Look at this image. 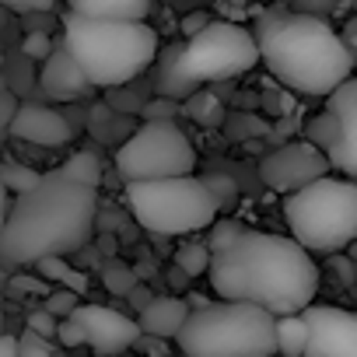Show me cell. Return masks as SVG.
<instances>
[{
	"label": "cell",
	"instance_id": "cell-39",
	"mask_svg": "<svg viewBox=\"0 0 357 357\" xmlns=\"http://www.w3.org/2000/svg\"><path fill=\"white\" fill-rule=\"evenodd\" d=\"M8 197H11V193H8V186H4V178H0V228H4V218H8V207H11Z\"/></svg>",
	"mask_w": 357,
	"mask_h": 357
},
{
	"label": "cell",
	"instance_id": "cell-10",
	"mask_svg": "<svg viewBox=\"0 0 357 357\" xmlns=\"http://www.w3.org/2000/svg\"><path fill=\"white\" fill-rule=\"evenodd\" d=\"M329 168L333 165L322 147H315L312 140H298V144H284V147L270 151L259 161V178L273 193H294V190L308 186L312 178L326 175Z\"/></svg>",
	"mask_w": 357,
	"mask_h": 357
},
{
	"label": "cell",
	"instance_id": "cell-26",
	"mask_svg": "<svg viewBox=\"0 0 357 357\" xmlns=\"http://www.w3.org/2000/svg\"><path fill=\"white\" fill-rule=\"evenodd\" d=\"M77 298H81L77 291H70V287H56V291H50V294H46V308H50L56 319H63V315H70V312L81 305Z\"/></svg>",
	"mask_w": 357,
	"mask_h": 357
},
{
	"label": "cell",
	"instance_id": "cell-7",
	"mask_svg": "<svg viewBox=\"0 0 357 357\" xmlns=\"http://www.w3.org/2000/svg\"><path fill=\"white\" fill-rule=\"evenodd\" d=\"M284 221L308 252H343L357 238V178L326 172L308 186L284 193Z\"/></svg>",
	"mask_w": 357,
	"mask_h": 357
},
{
	"label": "cell",
	"instance_id": "cell-13",
	"mask_svg": "<svg viewBox=\"0 0 357 357\" xmlns=\"http://www.w3.org/2000/svg\"><path fill=\"white\" fill-rule=\"evenodd\" d=\"M326 109L340 119V133H336L333 147L326 151L329 165L336 172L357 178V74H350L326 95Z\"/></svg>",
	"mask_w": 357,
	"mask_h": 357
},
{
	"label": "cell",
	"instance_id": "cell-9",
	"mask_svg": "<svg viewBox=\"0 0 357 357\" xmlns=\"http://www.w3.org/2000/svg\"><path fill=\"white\" fill-rule=\"evenodd\" d=\"M116 168L126 183L133 178H165V175H186L197 168V151L190 137L165 119H144L140 130L130 133V140L116 151Z\"/></svg>",
	"mask_w": 357,
	"mask_h": 357
},
{
	"label": "cell",
	"instance_id": "cell-34",
	"mask_svg": "<svg viewBox=\"0 0 357 357\" xmlns=\"http://www.w3.org/2000/svg\"><path fill=\"white\" fill-rule=\"evenodd\" d=\"M287 4L294 8V11H305V15H333L336 8H340V0H287Z\"/></svg>",
	"mask_w": 357,
	"mask_h": 357
},
{
	"label": "cell",
	"instance_id": "cell-25",
	"mask_svg": "<svg viewBox=\"0 0 357 357\" xmlns=\"http://www.w3.org/2000/svg\"><path fill=\"white\" fill-rule=\"evenodd\" d=\"M102 280H105V287H109L112 294H126V291L137 284L133 270H130L126 263H116V259H112V263H105V277H102Z\"/></svg>",
	"mask_w": 357,
	"mask_h": 357
},
{
	"label": "cell",
	"instance_id": "cell-3",
	"mask_svg": "<svg viewBox=\"0 0 357 357\" xmlns=\"http://www.w3.org/2000/svg\"><path fill=\"white\" fill-rule=\"evenodd\" d=\"M256 43L270 74L298 95H329L357 70V53L322 15L294 8L263 11L256 22Z\"/></svg>",
	"mask_w": 357,
	"mask_h": 357
},
{
	"label": "cell",
	"instance_id": "cell-6",
	"mask_svg": "<svg viewBox=\"0 0 357 357\" xmlns=\"http://www.w3.org/2000/svg\"><path fill=\"white\" fill-rule=\"evenodd\" d=\"M277 315L252 301L225 298L221 305L190 308L175 347L190 357H270L277 354Z\"/></svg>",
	"mask_w": 357,
	"mask_h": 357
},
{
	"label": "cell",
	"instance_id": "cell-42",
	"mask_svg": "<svg viewBox=\"0 0 357 357\" xmlns=\"http://www.w3.org/2000/svg\"><path fill=\"white\" fill-rule=\"evenodd\" d=\"M343 252H347V256H350V259H357V238H354V242H350V245H347V249H343Z\"/></svg>",
	"mask_w": 357,
	"mask_h": 357
},
{
	"label": "cell",
	"instance_id": "cell-32",
	"mask_svg": "<svg viewBox=\"0 0 357 357\" xmlns=\"http://www.w3.org/2000/svg\"><path fill=\"white\" fill-rule=\"evenodd\" d=\"M11 291L15 294H50V280L39 273V277H25V273H15L11 277Z\"/></svg>",
	"mask_w": 357,
	"mask_h": 357
},
{
	"label": "cell",
	"instance_id": "cell-29",
	"mask_svg": "<svg viewBox=\"0 0 357 357\" xmlns=\"http://www.w3.org/2000/svg\"><path fill=\"white\" fill-rule=\"evenodd\" d=\"M56 340H60L63 347H84V329L77 326L74 315H63V319L56 322Z\"/></svg>",
	"mask_w": 357,
	"mask_h": 357
},
{
	"label": "cell",
	"instance_id": "cell-21",
	"mask_svg": "<svg viewBox=\"0 0 357 357\" xmlns=\"http://www.w3.org/2000/svg\"><path fill=\"white\" fill-rule=\"evenodd\" d=\"M211 256L214 252H211L207 242H186V245L175 249V266H178V273H186V277H200V273H207Z\"/></svg>",
	"mask_w": 357,
	"mask_h": 357
},
{
	"label": "cell",
	"instance_id": "cell-44",
	"mask_svg": "<svg viewBox=\"0 0 357 357\" xmlns=\"http://www.w3.org/2000/svg\"><path fill=\"white\" fill-rule=\"evenodd\" d=\"M350 4H354V8H357V0H350Z\"/></svg>",
	"mask_w": 357,
	"mask_h": 357
},
{
	"label": "cell",
	"instance_id": "cell-14",
	"mask_svg": "<svg viewBox=\"0 0 357 357\" xmlns=\"http://www.w3.org/2000/svg\"><path fill=\"white\" fill-rule=\"evenodd\" d=\"M11 137L25 140V144H36V147H63L74 140V130L70 123L50 109V105H18L15 116H11V126H8Z\"/></svg>",
	"mask_w": 357,
	"mask_h": 357
},
{
	"label": "cell",
	"instance_id": "cell-35",
	"mask_svg": "<svg viewBox=\"0 0 357 357\" xmlns=\"http://www.w3.org/2000/svg\"><path fill=\"white\" fill-rule=\"evenodd\" d=\"M133 347H137V350H147V354H165V350H168V340H165V336L140 333V336L133 340Z\"/></svg>",
	"mask_w": 357,
	"mask_h": 357
},
{
	"label": "cell",
	"instance_id": "cell-24",
	"mask_svg": "<svg viewBox=\"0 0 357 357\" xmlns=\"http://www.w3.org/2000/svg\"><path fill=\"white\" fill-rule=\"evenodd\" d=\"M245 228L238 225V221H231V218H225V221H214L211 225V238H207V245H211V252H221L225 245H231L238 235H242Z\"/></svg>",
	"mask_w": 357,
	"mask_h": 357
},
{
	"label": "cell",
	"instance_id": "cell-1",
	"mask_svg": "<svg viewBox=\"0 0 357 357\" xmlns=\"http://www.w3.org/2000/svg\"><path fill=\"white\" fill-rule=\"evenodd\" d=\"M207 277L214 294L263 305L273 315L301 312L319 294V266L294 235L245 228L231 245L211 256Z\"/></svg>",
	"mask_w": 357,
	"mask_h": 357
},
{
	"label": "cell",
	"instance_id": "cell-20",
	"mask_svg": "<svg viewBox=\"0 0 357 357\" xmlns=\"http://www.w3.org/2000/svg\"><path fill=\"white\" fill-rule=\"evenodd\" d=\"M56 172H60V175H67V178H74V183L95 186V190H98V183H102V165H98V158H95V154H88V151L70 154Z\"/></svg>",
	"mask_w": 357,
	"mask_h": 357
},
{
	"label": "cell",
	"instance_id": "cell-38",
	"mask_svg": "<svg viewBox=\"0 0 357 357\" xmlns=\"http://www.w3.org/2000/svg\"><path fill=\"white\" fill-rule=\"evenodd\" d=\"M0 357H18V340L8 333H0Z\"/></svg>",
	"mask_w": 357,
	"mask_h": 357
},
{
	"label": "cell",
	"instance_id": "cell-12",
	"mask_svg": "<svg viewBox=\"0 0 357 357\" xmlns=\"http://www.w3.org/2000/svg\"><path fill=\"white\" fill-rule=\"evenodd\" d=\"M77 319V326L84 329V343L95 354H119L130 350L133 340L140 336V322H133L130 315L105 308V305H77L70 312Z\"/></svg>",
	"mask_w": 357,
	"mask_h": 357
},
{
	"label": "cell",
	"instance_id": "cell-19",
	"mask_svg": "<svg viewBox=\"0 0 357 357\" xmlns=\"http://www.w3.org/2000/svg\"><path fill=\"white\" fill-rule=\"evenodd\" d=\"M36 266H39V273H43L46 280H53V284H63V287H70V291H77V294L88 291V273L74 270L63 256H46V259H39Z\"/></svg>",
	"mask_w": 357,
	"mask_h": 357
},
{
	"label": "cell",
	"instance_id": "cell-27",
	"mask_svg": "<svg viewBox=\"0 0 357 357\" xmlns=\"http://www.w3.org/2000/svg\"><path fill=\"white\" fill-rule=\"evenodd\" d=\"M53 347H56V340H46V336L25 329V336L18 340V357H50Z\"/></svg>",
	"mask_w": 357,
	"mask_h": 357
},
{
	"label": "cell",
	"instance_id": "cell-4",
	"mask_svg": "<svg viewBox=\"0 0 357 357\" xmlns=\"http://www.w3.org/2000/svg\"><path fill=\"white\" fill-rule=\"evenodd\" d=\"M259 63V43L249 29L235 22H207L183 46H172L161 56L154 91L165 98H190L200 84L228 81Z\"/></svg>",
	"mask_w": 357,
	"mask_h": 357
},
{
	"label": "cell",
	"instance_id": "cell-41",
	"mask_svg": "<svg viewBox=\"0 0 357 357\" xmlns=\"http://www.w3.org/2000/svg\"><path fill=\"white\" fill-rule=\"evenodd\" d=\"M343 39L350 43V50L357 53V18H350V25H347V32H343Z\"/></svg>",
	"mask_w": 357,
	"mask_h": 357
},
{
	"label": "cell",
	"instance_id": "cell-40",
	"mask_svg": "<svg viewBox=\"0 0 357 357\" xmlns=\"http://www.w3.org/2000/svg\"><path fill=\"white\" fill-rule=\"evenodd\" d=\"M204 25H207V15H190L183 29H186V36H193V32H197V29H204Z\"/></svg>",
	"mask_w": 357,
	"mask_h": 357
},
{
	"label": "cell",
	"instance_id": "cell-36",
	"mask_svg": "<svg viewBox=\"0 0 357 357\" xmlns=\"http://www.w3.org/2000/svg\"><path fill=\"white\" fill-rule=\"evenodd\" d=\"M0 4L11 11H50L56 0H0Z\"/></svg>",
	"mask_w": 357,
	"mask_h": 357
},
{
	"label": "cell",
	"instance_id": "cell-18",
	"mask_svg": "<svg viewBox=\"0 0 357 357\" xmlns=\"http://www.w3.org/2000/svg\"><path fill=\"white\" fill-rule=\"evenodd\" d=\"M273 333H277V354H287V357H301V354H305L308 326H305V315H301V312H284V315H277Z\"/></svg>",
	"mask_w": 357,
	"mask_h": 357
},
{
	"label": "cell",
	"instance_id": "cell-17",
	"mask_svg": "<svg viewBox=\"0 0 357 357\" xmlns=\"http://www.w3.org/2000/svg\"><path fill=\"white\" fill-rule=\"evenodd\" d=\"M74 15L84 18H123V22H144L151 15V0H67Z\"/></svg>",
	"mask_w": 357,
	"mask_h": 357
},
{
	"label": "cell",
	"instance_id": "cell-28",
	"mask_svg": "<svg viewBox=\"0 0 357 357\" xmlns=\"http://www.w3.org/2000/svg\"><path fill=\"white\" fill-rule=\"evenodd\" d=\"M56 315L43 305L39 312H29V319H25V329H32V333H39V336H46V340H56Z\"/></svg>",
	"mask_w": 357,
	"mask_h": 357
},
{
	"label": "cell",
	"instance_id": "cell-8",
	"mask_svg": "<svg viewBox=\"0 0 357 357\" xmlns=\"http://www.w3.org/2000/svg\"><path fill=\"white\" fill-rule=\"evenodd\" d=\"M126 200L140 228L154 235H193L218 221L221 200L207 186V178L165 175V178H133L126 183Z\"/></svg>",
	"mask_w": 357,
	"mask_h": 357
},
{
	"label": "cell",
	"instance_id": "cell-23",
	"mask_svg": "<svg viewBox=\"0 0 357 357\" xmlns=\"http://www.w3.org/2000/svg\"><path fill=\"white\" fill-rule=\"evenodd\" d=\"M305 133H308V140L315 144V147H322V151H329L333 147V140H336V133H340V119L326 109L322 116H315V119H308V126H305Z\"/></svg>",
	"mask_w": 357,
	"mask_h": 357
},
{
	"label": "cell",
	"instance_id": "cell-30",
	"mask_svg": "<svg viewBox=\"0 0 357 357\" xmlns=\"http://www.w3.org/2000/svg\"><path fill=\"white\" fill-rule=\"evenodd\" d=\"M22 50H25V56H32V60H46V56L53 53V39H50L46 32H29L25 43H22Z\"/></svg>",
	"mask_w": 357,
	"mask_h": 357
},
{
	"label": "cell",
	"instance_id": "cell-2",
	"mask_svg": "<svg viewBox=\"0 0 357 357\" xmlns=\"http://www.w3.org/2000/svg\"><path fill=\"white\" fill-rule=\"evenodd\" d=\"M98 193L60 172H46L36 186L18 193L0 228V259L36 266L46 256H70L95 235Z\"/></svg>",
	"mask_w": 357,
	"mask_h": 357
},
{
	"label": "cell",
	"instance_id": "cell-16",
	"mask_svg": "<svg viewBox=\"0 0 357 357\" xmlns=\"http://www.w3.org/2000/svg\"><path fill=\"white\" fill-rule=\"evenodd\" d=\"M190 315V301L183 298H172V294H154L144 308H140V333H151V336H165V340H175V333L183 329Z\"/></svg>",
	"mask_w": 357,
	"mask_h": 357
},
{
	"label": "cell",
	"instance_id": "cell-5",
	"mask_svg": "<svg viewBox=\"0 0 357 357\" xmlns=\"http://www.w3.org/2000/svg\"><path fill=\"white\" fill-rule=\"evenodd\" d=\"M63 43L81 63L91 88H123L158 56V32L147 22L123 18H63Z\"/></svg>",
	"mask_w": 357,
	"mask_h": 357
},
{
	"label": "cell",
	"instance_id": "cell-22",
	"mask_svg": "<svg viewBox=\"0 0 357 357\" xmlns=\"http://www.w3.org/2000/svg\"><path fill=\"white\" fill-rule=\"evenodd\" d=\"M0 178H4V186H8V193H25L29 186H36L39 183V172H32L29 165H22V161H4L0 165Z\"/></svg>",
	"mask_w": 357,
	"mask_h": 357
},
{
	"label": "cell",
	"instance_id": "cell-11",
	"mask_svg": "<svg viewBox=\"0 0 357 357\" xmlns=\"http://www.w3.org/2000/svg\"><path fill=\"white\" fill-rule=\"evenodd\" d=\"M301 315L308 326V357H357V312L333 305H305Z\"/></svg>",
	"mask_w": 357,
	"mask_h": 357
},
{
	"label": "cell",
	"instance_id": "cell-43",
	"mask_svg": "<svg viewBox=\"0 0 357 357\" xmlns=\"http://www.w3.org/2000/svg\"><path fill=\"white\" fill-rule=\"evenodd\" d=\"M0 333H4V308H0Z\"/></svg>",
	"mask_w": 357,
	"mask_h": 357
},
{
	"label": "cell",
	"instance_id": "cell-33",
	"mask_svg": "<svg viewBox=\"0 0 357 357\" xmlns=\"http://www.w3.org/2000/svg\"><path fill=\"white\" fill-rule=\"evenodd\" d=\"M15 109H18V98L11 95V88L4 84V77H0V137L8 133V126H11V116H15Z\"/></svg>",
	"mask_w": 357,
	"mask_h": 357
},
{
	"label": "cell",
	"instance_id": "cell-37",
	"mask_svg": "<svg viewBox=\"0 0 357 357\" xmlns=\"http://www.w3.org/2000/svg\"><path fill=\"white\" fill-rule=\"evenodd\" d=\"M126 298H130V305H133V308H137V312H140V308H144V305H147V301H151V298H154V294H151V291H147V287H137V284H133V287H130V291H126Z\"/></svg>",
	"mask_w": 357,
	"mask_h": 357
},
{
	"label": "cell",
	"instance_id": "cell-15",
	"mask_svg": "<svg viewBox=\"0 0 357 357\" xmlns=\"http://www.w3.org/2000/svg\"><path fill=\"white\" fill-rule=\"evenodd\" d=\"M39 77H43L46 95L56 98V102H74V98H81L91 88V81L84 77V70L74 60V53L67 50V43L53 46V53L43 60V74Z\"/></svg>",
	"mask_w": 357,
	"mask_h": 357
},
{
	"label": "cell",
	"instance_id": "cell-31",
	"mask_svg": "<svg viewBox=\"0 0 357 357\" xmlns=\"http://www.w3.org/2000/svg\"><path fill=\"white\" fill-rule=\"evenodd\" d=\"M214 105V98L211 95H190V105H186V112L193 116V119H204V123H214L218 116H221V109H211Z\"/></svg>",
	"mask_w": 357,
	"mask_h": 357
}]
</instances>
